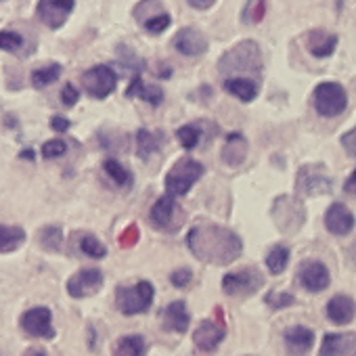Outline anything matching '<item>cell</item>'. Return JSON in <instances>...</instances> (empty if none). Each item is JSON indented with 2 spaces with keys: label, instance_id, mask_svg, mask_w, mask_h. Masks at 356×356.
<instances>
[{
  "label": "cell",
  "instance_id": "6da1fadb",
  "mask_svg": "<svg viewBox=\"0 0 356 356\" xmlns=\"http://www.w3.org/2000/svg\"><path fill=\"white\" fill-rule=\"evenodd\" d=\"M187 245L197 260L218 266L235 262L243 252V241L235 231L214 225L210 220H200L189 231Z\"/></svg>",
  "mask_w": 356,
  "mask_h": 356
},
{
  "label": "cell",
  "instance_id": "7a4b0ae2",
  "mask_svg": "<svg viewBox=\"0 0 356 356\" xmlns=\"http://www.w3.org/2000/svg\"><path fill=\"white\" fill-rule=\"evenodd\" d=\"M218 72L229 76V78H235V74L260 78V74H262V53H260L258 42L243 40V42L235 44L233 49H229L218 61Z\"/></svg>",
  "mask_w": 356,
  "mask_h": 356
},
{
  "label": "cell",
  "instance_id": "3957f363",
  "mask_svg": "<svg viewBox=\"0 0 356 356\" xmlns=\"http://www.w3.org/2000/svg\"><path fill=\"white\" fill-rule=\"evenodd\" d=\"M206 168L202 161L193 157H181L165 174V195L172 197H183L187 195L193 185L204 176Z\"/></svg>",
  "mask_w": 356,
  "mask_h": 356
},
{
  "label": "cell",
  "instance_id": "277c9868",
  "mask_svg": "<svg viewBox=\"0 0 356 356\" xmlns=\"http://www.w3.org/2000/svg\"><path fill=\"white\" fill-rule=\"evenodd\" d=\"M270 214H273V220L279 227V231H283L287 235L298 233L306 222V210H304L302 202L298 197H291V195L277 197Z\"/></svg>",
  "mask_w": 356,
  "mask_h": 356
},
{
  "label": "cell",
  "instance_id": "5b68a950",
  "mask_svg": "<svg viewBox=\"0 0 356 356\" xmlns=\"http://www.w3.org/2000/svg\"><path fill=\"white\" fill-rule=\"evenodd\" d=\"M155 289L149 281H138L132 287H118L115 291V306L122 314H140L147 312L153 304Z\"/></svg>",
  "mask_w": 356,
  "mask_h": 356
},
{
  "label": "cell",
  "instance_id": "8992f818",
  "mask_svg": "<svg viewBox=\"0 0 356 356\" xmlns=\"http://www.w3.org/2000/svg\"><path fill=\"white\" fill-rule=\"evenodd\" d=\"M312 95H314V109L323 118H335L348 109V95L343 86L337 82H321Z\"/></svg>",
  "mask_w": 356,
  "mask_h": 356
},
{
  "label": "cell",
  "instance_id": "52a82bcc",
  "mask_svg": "<svg viewBox=\"0 0 356 356\" xmlns=\"http://www.w3.org/2000/svg\"><path fill=\"white\" fill-rule=\"evenodd\" d=\"M296 189L302 195H329L333 189V181L321 163H308L302 165L298 172Z\"/></svg>",
  "mask_w": 356,
  "mask_h": 356
},
{
  "label": "cell",
  "instance_id": "ba28073f",
  "mask_svg": "<svg viewBox=\"0 0 356 356\" xmlns=\"http://www.w3.org/2000/svg\"><path fill=\"white\" fill-rule=\"evenodd\" d=\"M262 285H264V277L258 268H241V270L225 275V279H222V291L233 298L252 296Z\"/></svg>",
  "mask_w": 356,
  "mask_h": 356
},
{
  "label": "cell",
  "instance_id": "9c48e42d",
  "mask_svg": "<svg viewBox=\"0 0 356 356\" xmlns=\"http://www.w3.org/2000/svg\"><path fill=\"white\" fill-rule=\"evenodd\" d=\"M149 218L153 222V227H157L159 231H176L178 227L183 225L185 220V214H183V208L176 204V197L172 195H163L159 197L151 212H149Z\"/></svg>",
  "mask_w": 356,
  "mask_h": 356
},
{
  "label": "cell",
  "instance_id": "30bf717a",
  "mask_svg": "<svg viewBox=\"0 0 356 356\" xmlns=\"http://www.w3.org/2000/svg\"><path fill=\"white\" fill-rule=\"evenodd\" d=\"M118 84V76L109 65H95L82 76V88L92 97V99H107Z\"/></svg>",
  "mask_w": 356,
  "mask_h": 356
},
{
  "label": "cell",
  "instance_id": "8fae6325",
  "mask_svg": "<svg viewBox=\"0 0 356 356\" xmlns=\"http://www.w3.org/2000/svg\"><path fill=\"white\" fill-rule=\"evenodd\" d=\"M216 318H206L197 325L195 333H193V341L200 350L210 352L214 350L225 337H227V327L222 323V310L216 308Z\"/></svg>",
  "mask_w": 356,
  "mask_h": 356
},
{
  "label": "cell",
  "instance_id": "7c38bea8",
  "mask_svg": "<svg viewBox=\"0 0 356 356\" xmlns=\"http://www.w3.org/2000/svg\"><path fill=\"white\" fill-rule=\"evenodd\" d=\"M74 7H76V0H40L36 13H38V19L47 28L59 30L70 19Z\"/></svg>",
  "mask_w": 356,
  "mask_h": 356
},
{
  "label": "cell",
  "instance_id": "4fadbf2b",
  "mask_svg": "<svg viewBox=\"0 0 356 356\" xmlns=\"http://www.w3.org/2000/svg\"><path fill=\"white\" fill-rule=\"evenodd\" d=\"M103 273L99 268H82L74 273L67 281V293L76 300L90 298L103 287Z\"/></svg>",
  "mask_w": 356,
  "mask_h": 356
},
{
  "label": "cell",
  "instance_id": "5bb4252c",
  "mask_svg": "<svg viewBox=\"0 0 356 356\" xmlns=\"http://www.w3.org/2000/svg\"><path fill=\"white\" fill-rule=\"evenodd\" d=\"M22 329L38 339H51L55 337V327H53V312L44 306L30 308L22 316Z\"/></svg>",
  "mask_w": 356,
  "mask_h": 356
},
{
  "label": "cell",
  "instance_id": "9a60e30c",
  "mask_svg": "<svg viewBox=\"0 0 356 356\" xmlns=\"http://www.w3.org/2000/svg\"><path fill=\"white\" fill-rule=\"evenodd\" d=\"M298 281L300 285L310 291V293H318L325 291L331 283V275L329 268L318 262V260H304L298 268Z\"/></svg>",
  "mask_w": 356,
  "mask_h": 356
},
{
  "label": "cell",
  "instance_id": "2e32d148",
  "mask_svg": "<svg viewBox=\"0 0 356 356\" xmlns=\"http://www.w3.org/2000/svg\"><path fill=\"white\" fill-rule=\"evenodd\" d=\"M174 49L185 57H200L208 51V38L197 28H183L174 36Z\"/></svg>",
  "mask_w": 356,
  "mask_h": 356
},
{
  "label": "cell",
  "instance_id": "e0dca14e",
  "mask_svg": "<svg viewBox=\"0 0 356 356\" xmlns=\"http://www.w3.org/2000/svg\"><path fill=\"white\" fill-rule=\"evenodd\" d=\"M356 354V335L350 333H327L321 343L318 356H354Z\"/></svg>",
  "mask_w": 356,
  "mask_h": 356
},
{
  "label": "cell",
  "instance_id": "ac0fdd59",
  "mask_svg": "<svg viewBox=\"0 0 356 356\" xmlns=\"http://www.w3.org/2000/svg\"><path fill=\"white\" fill-rule=\"evenodd\" d=\"M161 323L168 331H174V333H187V329L191 327V314L187 310V304L176 300V302H170L163 310H161Z\"/></svg>",
  "mask_w": 356,
  "mask_h": 356
},
{
  "label": "cell",
  "instance_id": "d6986e66",
  "mask_svg": "<svg viewBox=\"0 0 356 356\" xmlns=\"http://www.w3.org/2000/svg\"><path fill=\"white\" fill-rule=\"evenodd\" d=\"M325 227L329 233L341 237V235H348L352 233L354 229V214L343 206V204H331L325 212Z\"/></svg>",
  "mask_w": 356,
  "mask_h": 356
},
{
  "label": "cell",
  "instance_id": "ffe728a7",
  "mask_svg": "<svg viewBox=\"0 0 356 356\" xmlns=\"http://www.w3.org/2000/svg\"><path fill=\"white\" fill-rule=\"evenodd\" d=\"M283 339H285V346H287L289 354L302 356V354L310 352V348L314 346V331L304 327V325H296V327H289L285 331Z\"/></svg>",
  "mask_w": 356,
  "mask_h": 356
},
{
  "label": "cell",
  "instance_id": "44dd1931",
  "mask_svg": "<svg viewBox=\"0 0 356 356\" xmlns=\"http://www.w3.org/2000/svg\"><path fill=\"white\" fill-rule=\"evenodd\" d=\"M327 316L335 325H348L354 321V300L352 296L337 293L327 304Z\"/></svg>",
  "mask_w": 356,
  "mask_h": 356
},
{
  "label": "cell",
  "instance_id": "7402d4cb",
  "mask_svg": "<svg viewBox=\"0 0 356 356\" xmlns=\"http://www.w3.org/2000/svg\"><path fill=\"white\" fill-rule=\"evenodd\" d=\"M126 97H128V99L140 97V99L147 101L149 105L157 107V105H161V101H163V90H161L159 86H155V84H145L143 78H140V74H134L130 86L126 88Z\"/></svg>",
  "mask_w": 356,
  "mask_h": 356
},
{
  "label": "cell",
  "instance_id": "603a6c76",
  "mask_svg": "<svg viewBox=\"0 0 356 356\" xmlns=\"http://www.w3.org/2000/svg\"><path fill=\"white\" fill-rule=\"evenodd\" d=\"M335 47H337V36L335 34H329L325 30H312L308 34V51L316 59L331 57L335 53Z\"/></svg>",
  "mask_w": 356,
  "mask_h": 356
},
{
  "label": "cell",
  "instance_id": "cb8c5ba5",
  "mask_svg": "<svg viewBox=\"0 0 356 356\" xmlns=\"http://www.w3.org/2000/svg\"><path fill=\"white\" fill-rule=\"evenodd\" d=\"M248 157V138L241 132H233L222 147V161L227 165H239Z\"/></svg>",
  "mask_w": 356,
  "mask_h": 356
},
{
  "label": "cell",
  "instance_id": "d4e9b609",
  "mask_svg": "<svg viewBox=\"0 0 356 356\" xmlns=\"http://www.w3.org/2000/svg\"><path fill=\"white\" fill-rule=\"evenodd\" d=\"M222 86L227 92H231L235 99L243 103H252L258 95V84L250 78H227Z\"/></svg>",
  "mask_w": 356,
  "mask_h": 356
},
{
  "label": "cell",
  "instance_id": "484cf974",
  "mask_svg": "<svg viewBox=\"0 0 356 356\" xmlns=\"http://www.w3.org/2000/svg\"><path fill=\"white\" fill-rule=\"evenodd\" d=\"M26 241V231L22 227L0 225V254H11L19 250Z\"/></svg>",
  "mask_w": 356,
  "mask_h": 356
},
{
  "label": "cell",
  "instance_id": "4316f807",
  "mask_svg": "<svg viewBox=\"0 0 356 356\" xmlns=\"http://www.w3.org/2000/svg\"><path fill=\"white\" fill-rule=\"evenodd\" d=\"M111 356H147V341L143 335H124Z\"/></svg>",
  "mask_w": 356,
  "mask_h": 356
},
{
  "label": "cell",
  "instance_id": "83f0119b",
  "mask_svg": "<svg viewBox=\"0 0 356 356\" xmlns=\"http://www.w3.org/2000/svg\"><path fill=\"white\" fill-rule=\"evenodd\" d=\"M161 147V134H155L147 128H140L136 132V153L140 159H149L153 153H157Z\"/></svg>",
  "mask_w": 356,
  "mask_h": 356
},
{
  "label": "cell",
  "instance_id": "f1b7e54d",
  "mask_svg": "<svg viewBox=\"0 0 356 356\" xmlns=\"http://www.w3.org/2000/svg\"><path fill=\"white\" fill-rule=\"evenodd\" d=\"M74 239L78 241V250L84 256H88L92 260H101V258L107 256V248L95 235H90V233H76Z\"/></svg>",
  "mask_w": 356,
  "mask_h": 356
},
{
  "label": "cell",
  "instance_id": "f546056e",
  "mask_svg": "<svg viewBox=\"0 0 356 356\" xmlns=\"http://www.w3.org/2000/svg\"><path fill=\"white\" fill-rule=\"evenodd\" d=\"M38 243L47 252H53V254L61 252L63 250V231H61V227H57V225L42 227L40 233H38Z\"/></svg>",
  "mask_w": 356,
  "mask_h": 356
},
{
  "label": "cell",
  "instance_id": "4dcf8cb0",
  "mask_svg": "<svg viewBox=\"0 0 356 356\" xmlns=\"http://www.w3.org/2000/svg\"><path fill=\"white\" fill-rule=\"evenodd\" d=\"M61 74H63V65L61 63H49V65L32 72V84L36 88H47L49 84L57 82V78H61Z\"/></svg>",
  "mask_w": 356,
  "mask_h": 356
},
{
  "label": "cell",
  "instance_id": "1f68e13d",
  "mask_svg": "<svg viewBox=\"0 0 356 356\" xmlns=\"http://www.w3.org/2000/svg\"><path fill=\"white\" fill-rule=\"evenodd\" d=\"M289 264V248L287 245H275L266 254V266L273 275H281Z\"/></svg>",
  "mask_w": 356,
  "mask_h": 356
},
{
  "label": "cell",
  "instance_id": "d6a6232c",
  "mask_svg": "<svg viewBox=\"0 0 356 356\" xmlns=\"http://www.w3.org/2000/svg\"><path fill=\"white\" fill-rule=\"evenodd\" d=\"M103 170H105V174L111 178V181L115 185H120V187H126V185L132 183V174L118 159H113V157H109V159L103 161Z\"/></svg>",
  "mask_w": 356,
  "mask_h": 356
},
{
  "label": "cell",
  "instance_id": "836d02e7",
  "mask_svg": "<svg viewBox=\"0 0 356 356\" xmlns=\"http://www.w3.org/2000/svg\"><path fill=\"white\" fill-rule=\"evenodd\" d=\"M118 59H120V65H122L126 72H132V74H140V72L147 67L145 59H140L132 49H128V47H124V44L118 47Z\"/></svg>",
  "mask_w": 356,
  "mask_h": 356
},
{
  "label": "cell",
  "instance_id": "e575fe53",
  "mask_svg": "<svg viewBox=\"0 0 356 356\" xmlns=\"http://www.w3.org/2000/svg\"><path fill=\"white\" fill-rule=\"evenodd\" d=\"M202 130L204 128H200L197 124H187V126L178 128L176 136H178V140H181V145L185 149H195L202 143Z\"/></svg>",
  "mask_w": 356,
  "mask_h": 356
},
{
  "label": "cell",
  "instance_id": "d590c367",
  "mask_svg": "<svg viewBox=\"0 0 356 356\" xmlns=\"http://www.w3.org/2000/svg\"><path fill=\"white\" fill-rule=\"evenodd\" d=\"M161 11H163V5L159 3V0H143V3H138L134 7V19L145 24L149 17H153V15H157Z\"/></svg>",
  "mask_w": 356,
  "mask_h": 356
},
{
  "label": "cell",
  "instance_id": "8d00e7d4",
  "mask_svg": "<svg viewBox=\"0 0 356 356\" xmlns=\"http://www.w3.org/2000/svg\"><path fill=\"white\" fill-rule=\"evenodd\" d=\"M26 40L22 34L13 32V30H5L0 32V51H7V53H19L24 49Z\"/></svg>",
  "mask_w": 356,
  "mask_h": 356
},
{
  "label": "cell",
  "instance_id": "74e56055",
  "mask_svg": "<svg viewBox=\"0 0 356 356\" xmlns=\"http://www.w3.org/2000/svg\"><path fill=\"white\" fill-rule=\"evenodd\" d=\"M170 24H172V17H170L165 11H161V13L149 17V19L143 24V28H145L149 34H161V32H165V30L170 28Z\"/></svg>",
  "mask_w": 356,
  "mask_h": 356
},
{
  "label": "cell",
  "instance_id": "f35d334b",
  "mask_svg": "<svg viewBox=\"0 0 356 356\" xmlns=\"http://www.w3.org/2000/svg\"><path fill=\"white\" fill-rule=\"evenodd\" d=\"M264 302L273 308V310H281V308H287V306H293L296 304V298L287 291H268L264 296Z\"/></svg>",
  "mask_w": 356,
  "mask_h": 356
},
{
  "label": "cell",
  "instance_id": "ab89813d",
  "mask_svg": "<svg viewBox=\"0 0 356 356\" xmlns=\"http://www.w3.org/2000/svg\"><path fill=\"white\" fill-rule=\"evenodd\" d=\"M65 153H67V143L61 138H53V140H47L42 145V157L44 159H55V157H61Z\"/></svg>",
  "mask_w": 356,
  "mask_h": 356
},
{
  "label": "cell",
  "instance_id": "60d3db41",
  "mask_svg": "<svg viewBox=\"0 0 356 356\" xmlns=\"http://www.w3.org/2000/svg\"><path fill=\"white\" fill-rule=\"evenodd\" d=\"M170 283H172L174 287H178V289L189 287V285L193 283V273H191V268H187V266L176 268V270L170 275Z\"/></svg>",
  "mask_w": 356,
  "mask_h": 356
},
{
  "label": "cell",
  "instance_id": "b9f144b4",
  "mask_svg": "<svg viewBox=\"0 0 356 356\" xmlns=\"http://www.w3.org/2000/svg\"><path fill=\"white\" fill-rule=\"evenodd\" d=\"M264 13H266V3L264 0H256V5L254 7H250V11L245 13V22H252V24H258L262 17H264Z\"/></svg>",
  "mask_w": 356,
  "mask_h": 356
},
{
  "label": "cell",
  "instance_id": "7bdbcfd3",
  "mask_svg": "<svg viewBox=\"0 0 356 356\" xmlns=\"http://www.w3.org/2000/svg\"><path fill=\"white\" fill-rule=\"evenodd\" d=\"M78 101H80V92L76 90V86L74 84H65L63 90H61V103L65 107H74Z\"/></svg>",
  "mask_w": 356,
  "mask_h": 356
},
{
  "label": "cell",
  "instance_id": "ee69618b",
  "mask_svg": "<svg viewBox=\"0 0 356 356\" xmlns=\"http://www.w3.org/2000/svg\"><path fill=\"white\" fill-rule=\"evenodd\" d=\"M136 241H138V227H136V225H130V227L120 235V245H122V248H132V245H136Z\"/></svg>",
  "mask_w": 356,
  "mask_h": 356
},
{
  "label": "cell",
  "instance_id": "f6af8a7d",
  "mask_svg": "<svg viewBox=\"0 0 356 356\" xmlns=\"http://www.w3.org/2000/svg\"><path fill=\"white\" fill-rule=\"evenodd\" d=\"M354 138H356V130L352 128V130H348L343 136H341V145H343V149L348 151V155L350 157H354L356 155V149H354Z\"/></svg>",
  "mask_w": 356,
  "mask_h": 356
},
{
  "label": "cell",
  "instance_id": "bcb514c9",
  "mask_svg": "<svg viewBox=\"0 0 356 356\" xmlns=\"http://www.w3.org/2000/svg\"><path fill=\"white\" fill-rule=\"evenodd\" d=\"M70 120L67 118H63V115H55L53 120H51V128L53 130H57V132H65V130H70Z\"/></svg>",
  "mask_w": 356,
  "mask_h": 356
},
{
  "label": "cell",
  "instance_id": "7dc6e473",
  "mask_svg": "<svg viewBox=\"0 0 356 356\" xmlns=\"http://www.w3.org/2000/svg\"><path fill=\"white\" fill-rule=\"evenodd\" d=\"M187 3L193 7V9H200V11H206V9H210L216 0H187Z\"/></svg>",
  "mask_w": 356,
  "mask_h": 356
},
{
  "label": "cell",
  "instance_id": "c3c4849f",
  "mask_svg": "<svg viewBox=\"0 0 356 356\" xmlns=\"http://www.w3.org/2000/svg\"><path fill=\"white\" fill-rule=\"evenodd\" d=\"M343 191H346V193H350V195H354V193H356V189H354V172H350L348 181H346V185H343Z\"/></svg>",
  "mask_w": 356,
  "mask_h": 356
},
{
  "label": "cell",
  "instance_id": "681fc988",
  "mask_svg": "<svg viewBox=\"0 0 356 356\" xmlns=\"http://www.w3.org/2000/svg\"><path fill=\"white\" fill-rule=\"evenodd\" d=\"M24 356H47V350H42V348H28L24 352Z\"/></svg>",
  "mask_w": 356,
  "mask_h": 356
},
{
  "label": "cell",
  "instance_id": "f907efd6",
  "mask_svg": "<svg viewBox=\"0 0 356 356\" xmlns=\"http://www.w3.org/2000/svg\"><path fill=\"white\" fill-rule=\"evenodd\" d=\"M22 157L32 161V159H34V151H32V149H26V151H22Z\"/></svg>",
  "mask_w": 356,
  "mask_h": 356
}]
</instances>
